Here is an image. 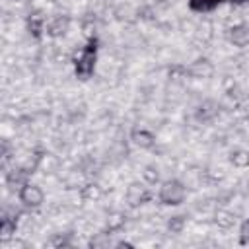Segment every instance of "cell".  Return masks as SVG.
Masks as SVG:
<instances>
[{
  "mask_svg": "<svg viewBox=\"0 0 249 249\" xmlns=\"http://www.w3.org/2000/svg\"><path fill=\"white\" fill-rule=\"evenodd\" d=\"M95 66H97V51L93 45H88L74 54V72L80 80H88L89 76H93Z\"/></svg>",
  "mask_w": 249,
  "mask_h": 249,
  "instance_id": "cell-1",
  "label": "cell"
},
{
  "mask_svg": "<svg viewBox=\"0 0 249 249\" xmlns=\"http://www.w3.org/2000/svg\"><path fill=\"white\" fill-rule=\"evenodd\" d=\"M160 200L167 206H179L187 196V187L181 179H165L158 193Z\"/></svg>",
  "mask_w": 249,
  "mask_h": 249,
  "instance_id": "cell-2",
  "label": "cell"
},
{
  "mask_svg": "<svg viewBox=\"0 0 249 249\" xmlns=\"http://www.w3.org/2000/svg\"><path fill=\"white\" fill-rule=\"evenodd\" d=\"M18 196H19L21 206H25L29 210H39L45 204V191L41 189V185L31 183V181L27 185H23V189L18 193Z\"/></svg>",
  "mask_w": 249,
  "mask_h": 249,
  "instance_id": "cell-3",
  "label": "cell"
},
{
  "mask_svg": "<svg viewBox=\"0 0 249 249\" xmlns=\"http://www.w3.org/2000/svg\"><path fill=\"white\" fill-rule=\"evenodd\" d=\"M185 68H187V74H189L193 80H208V78H212L214 72H216L212 60L206 58V56H196V58L191 60V64L185 66Z\"/></svg>",
  "mask_w": 249,
  "mask_h": 249,
  "instance_id": "cell-4",
  "label": "cell"
},
{
  "mask_svg": "<svg viewBox=\"0 0 249 249\" xmlns=\"http://www.w3.org/2000/svg\"><path fill=\"white\" fill-rule=\"evenodd\" d=\"M70 25H72L70 16H66V14H54L47 21V35L53 37V39H62V37L68 35Z\"/></svg>",
  "mask_w": 249,
  "mask_h": 249,
  "instance_id": "cell-5",
  "label": "cell"
},
{
  "mask_svg": "<svg viewBox=\"0 0 249 249\" xmlns=\"http://www.w3.org/2000/svg\"><path fill=\"white\" fill-rule=\"evenodd\" d=\"M150 198V193H148V187L146 183H138V181H132L128 187H126V193H124V200L130 208H140L144 202H148Z\"/></svg>",
  "mask_w": 249,
  "mask_h": 249,
  "instance_id": "cell-6",
  "label": "cell"
},
{
  "mask_svg": "<svg viewBox=\"0 0 249 249\" xmlns=\"http://www.w3.org/2000/svg\"><path fill=\"white\" fill-rule=\"evenodd\" d=\"M226 41L233 47H239V49H245L249 45V25L247 23H235V25H230L226 27V33H224Z\"/></svg>",
  "mask_w": 249,
  "mask_h": 249,
  "instance_id": "cell-7",
  "label": "cell"
},
{
  "mask_svg": "<svg viewBox=\"0 0 249 249\" xmlns=\"http://www.w3.org/2000/svg\"><path fill=\"white\" fill-rule=\"evenodd\" d=\"M130 142L136 148H140V150H152L158 144L154 132H150L148 128H136V130H132L130 132Z\"/></svg>",
  "mask_w": 249,
  "mask_h": 249,
  "instance_id": "cell-8",
  "label": "cell"
},
{
  "mask_svg": "<svg viewBox=\"0 0 249 249\" xmlns=\"http://www.w3.org/2000/svg\"><path fill=\"white\" fill-rule=\"evenodd\" d=\"M212 218H214V224H216L220 230H230V228H233L235 222H237V214L231 212L230 208H216L214 214H212Z\"/></svg>",
  "mask_w": 249,
  "mask_h": 249,
  "instance_id": "cell-9",
  "label": "cell"
},
{
  "mask_svg": "<svg viewBox=\"0 0 249 249\" xmlns=\"http://www.w3.org/2000/svg\"><path fill=\"white\" fill-rule=\"evenodd\" d=\"M80 193H82V200L86 202H99L105 196V189L99 181H89Z\"/></svg>",
  "mask_w": 249,
  "mask_h": 249,
  "instance_id": "cell-10",
  "label": "cell"
},
{
  "mask_svg": "<svg viewBox=\"0 0 249 249\" xmlns=\"http://www.w3.org/2000/svg\"><path fill=\"white\" fill-rule=\"evenodd\" d=\"M126 226V214L121 210H111L105 214V230H109L111 233L121 231Z\"/></svg>",
  "mask_w": 249,
  "mask_h": 249,
  "instance_id": "cell-11",
  "label": "cell"
},
{
  "mask_svg": "<svg viewBox=\"0 0 249 249\" xmlns=\"http://www.w3.org/2000/svg\"><path fill=\"white\" fill-rule=\"evenodd\" d=\"M230 161L237 169L249 167V150H245V148H233L230 152Z\"/></svg>",
  "mask_w": 249,
  "mask_h": 249,
  "instance_id": "cell-12",
  "label": "cell"
},
{
  "mask_svg": "<svg viewBox=\"0 0 249 249\" xmlns=\"http://www.w3.org/2000/svg\"><path fill=\"white\" fill-rule=\"evenodd\" d=\"M111 245H115V241L111 239L109 230L107 231H95L89 239V247H93V249H105V247H111Z\"/></svg>",
  "mask_w": 249,
  "mask_h": 249,
  "instance_id": "cell-13",
  "label": "cell"
},
{
  "mask_svg": "<svg viewBox=\"0 0 249 249\" xmlns=\"http://www.w3.org/2000/svg\"><path fill=\"white\" fill-rule=\"evenodd\" d=\"M142 181L146 185H156L161 181V173H160V167L156 165H144L142 167Z\"/></svg>",
  "mask_w": 249,
  "mask_h": 249,
  "instance_id": "cell-14",
  "label": "cell"
},
{
  "mask_svg": "<svg viewBox=\"0 0 249 249\" xmlns=\"http://www.w3.org/2000/svg\"><path fill=\"white\" fill-rule=\"evenodd\" d=\"M185 226H187V218L181 214H175L167 220V231L169 233H181L185 230Z\"/></svg>",
  "mask_w": 249,
  "mask_h": 249,
  "instance_id": "cell-15",
  "label": "cell"
},
{
  "mask_svg": "<svg viewBox=\"0 0 249 249\" xmlns=\"http://www.w3.org/2000/svg\"><path fill=\"white\" fill-rule=\"evenodd\" d=\"M239 235H241V241H243V243H249V218L241 224V228H239Z\"/></svg>",
  "mask_w": 249,
  "mask_h": 249,
  "instance_id": "cell-16",
  "label": "cell"
},
{
  "mask_svg": "<svg viewBox=\"0 0 249 249\" xmlns=\"http://www.w3.org/2000/svg\"><path fill=\"white\" fill-rule=\"evenodd\" d=\"M158 2H165V0H158Z\"/></svg>",
  "mask_w": 249,
  "mask_h": 249,
  "instance_id": "cell-17",
  "label": "cell"
}]
</instances>
